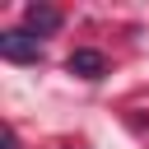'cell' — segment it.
Wrapping results in <instances>:
<instances>
[{
	"label": "cell",
	"instance_id": "6da1fadb",
	"mask_svg": "<svg viewBox=\"0 0 149 149\" xmlns=\"http://www.w3.org/2000/svg\"><path fill=\"white\" fill-rule=\"evenodd\" d=\"M0 56L9 65H37L42 61V42L28 33V28H5L0 33Z\"/></svg>",
	"mask_w": 149,
	"mask_h": 149
},
{
	"label": "cell",
	"instance_id": "3957f363",
	"mask_svg": "<svg viewBox=\"0 0 149 149\" xmlns=\"http://www.w3.org/2000/svg\"><path fill=\"white\" fill-rule=\"evenodd\" d=\"M65 70H70V74H79V79H88V84H98V79L107 74V56H102V51H93V47H79V51H70Z\"/></svg>",
	"mask_w": 149,
	"mask_h": 149
},
{
	"label": "cell",
	"instance_id": "277c9868",
	"mask_svg": "<svg viewBox=\"0 0 149 149\" xmlns=\"http://www.w3.org/2000/svg\"><path fill=\"white\" fill-rule=\"evenodd\" d=\"M5 149H19V135H14L9 126H5Z\"/></svg>",
	"mask_w": 149,
	"mask_h": 149
},
{
	"label": "cell",
	"instance_id": "7a4b0ae2",
	"mask_svg": "<svg viewBox=\"0 0 149 149\" xmlns=\"http://www.w3.org/2000/svg\"><path fill=\"white\" fill-rule=\"evenodd\" d=\"M61 23H65L61 9H51V5H23V28H28L37 42L51 37V33H61Z\"/></svg>",
	"mask_w": 149,
	"mask_h": 149
}]
</instances>
